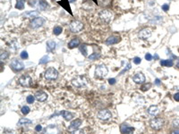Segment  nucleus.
Wrapping results in <instances>:
<instances>
[{"label":"nucleus","mask_w":179,"mask_h":134,"mask_svg":"<svg viewBox=\"0 0 179 134\" xmlns=\"http://www.w3.org/2000/svg\"><path fill=\"white\" fill-rule=\"evenodd\" d=\"M30 6H32L33 8L40 11H44L48 8V4L44 0H31L30 1Z\"/></svg>","instance_id":"nucleus-1"},{"label":"nucleus","mask_w":179,"mask_h":134,"mask_svg":"<svg viewBox=\"0 0 179 134\" xmlns=\"http://www.w3.org/2000/svg\"><path fill=\"white\" fill-rule=\"evenodd\" d=\"M108 70L104 64H99L96 66L95 69V77L96 78H104L108 75Z\"/></svg>","instance_id":"nucleus-2"},{"label":"nucleus","mask_w":179,"mask_h":134,"mask_svg":"<svg viewBox=\"0 0 179 134\" xmlns=\"http://www.w3.org/2000/svg\"><path fill=\"white\" fill-rule=\"evenodd\" d=\"M88 83V80L85 76H77L72 80V85L76 88H82Z\"/></svg>","instance_id":"nucleus-3"},{"label":"nucleus","mask_w":179,"mask_h":134,"mask_svg":"<svg viewBox=\"0 0 179 134\" xmlns=\"http://www.w3.org/2000/svg\"><path fill=\"white\" fill-rule=\"evenodd\" d=\"M99 18L101 19V21L104 22H110L114 18V15H113V13L109 10H103L99 13Z\"/></svg>","instance_id":"nucleus-4"},{"label":"nucleus","mask_w":179,"mask_h":134,"mask_svg":"<svg viewBox=\"0 0 179 134\" xmlns=\"http://www.w3.org/2000/svg\"><path fill=\"white\" fill-rule=\"evenodd\" d=\"M44 76L47 80L52 81L56 80L58 77V72L54 68V67H49L48 69H47V71L44 73Z\"/></svg>","instance_id":"nucleus-5"},{"label":"nucleus","mask_w":179,"mask_h":134,"mask_svg":"<svg viewBox=\"0 0 179 134\" xmlns=\"http://www.w3.org/2000/svg\"><path fill=\"white\" fill-rule=\"evenodd\" d=\"M82 28H83V24H82V22H80V21L74 20L70 22V30H71L72 32L78 33L82 31Z\"/></svg>","instance_id":"nucleus-6"},{"label":"nucleus","mask_w":179,"mask_h":134,"mask_svg":"<svg viewBox=\"0 0 179 134\" xmlns=\"http://www.w3.org/2000/svg\"><path fill=\"white\" fill-rule=\"evenodd\" d=\"M19 84L22 87H31L32 84V79L30 75H22L18 80Z\"/></svg>","instance_id":"nucleus-7"},{"label":"nucleus","mask_w":179,"mask_h":134,"mask_svg":"<svg viewBox=\"0 0 179 134\" xmlns=\"http://www.w3.org/2000/svg\"><path fill=\"white\" fill-rule=\"evenodd\" d=\"M150 127L154 130H160L162 128L163 124H164V120L161 119V118H154L150 121Z\"/></svg>","instance_id":"nucleus-8"},{"label":"nucleus","mask_w":179,"mask_h":134,"mask_svg":"<svg viewBox=\"0 0 179 134\" xmlns=\"http://www.w3.org/2000/svg\"><path fill=\"white\" fill-rule=\"evenodd\" d=\"M97 116L99 119L103 120V121H107V120L110 119L112 117V114L108 109H103V110H100L98 112Z\"/></svg>","instance_id":"nucleus-9"},{"label":"nucleus","mask_w":179,"mask_h":134,"mask_svg":"<svg viewBox=\"0 0 179 134\" xmlns=\"http://www.w3.org/2000/svg\"><path fill=\"white\" fill-rule=\"evenodd\" d=\"M10 67H11L12 69L15 72H20L22 71V69L24 68V65L20 60L18 59H14L13 61L11 62L10 63Z\"/></svg>","instance_id":"nucleus-10"},{"label":"nucleus","mask_w":179,"mask_h":134,"mask_svg":"<svg viewBox=\"0 0 179 134\" xmlns=\"http://www.w3.org/2000/svg\"><path fill=\"white\" fill-rule=\"evenodd\" d=\"M151 36V29L150 28H144L138 34V37H139L141 39H147L150 37Z\"/></svg>","instance_id":"nucleus-11"},{"label":"nucleus","mask_w":179,"mask_h":134,"mask_svg":"<svg viewBox=\"0 0 179 134\" xmlns=\"http://www.w3.org/2000/svg\"><path fill=\"white\" fill-rule=\"evenodd\" d=\"M120 131L122 134H133V131H134V128L129 126L126 123H123L120 126Z\"/></svg>","instance_id":"nucleus-12"},{"label":"nucleus","mask_w":179,"mask_h":134,"mask_svg":"<svg viewBox=\"0 0 179 134\" xmlns=\"http://www.w3.org/2000/svg\"><path fill=\"white\" fill-rule=\"evenodd\" d=\"M82 121L81 119H75L73 120V122L71 123V124L69 125V127H68V130L69 131H74V130H76L77 129L79 128V127L82 125Z\"/></svg>","instance_id":"nucleus-13"},{"label":"nucleus","mask_w":179,"mask_h":134,"mask_svg":"<svg viewBox=\"0 0 179 134\" xmlns=\"http://www.w3.org/2000/svg\"><path fill=\"white\" fill-rule=\"evenodd\" d=\"M133 81L136 84H143L145 82V81H146V79H145V76L143 73H138L133 77Z\"/></svg>","instance_id":"nucleus-14"},{"label":"nucleus","mask_w":179,"mask_h":134,"mask_svg":"<svg viewBox=\"0 0 179 134\" xmlns=\"http://www.w3.org/2000/svg\"><path fill=\"white\" fill-rule=\"evenodd\" d=\"M58 133V128L57 125H48L44 130V134H57Z\"/></svg>","instance_id":"nucleus-15"},{"label":"nucleus","mask_w":179,"mask_h":134,"mask_svg":"<svg viewBox=\"0 0 179 134\" xmlns=\"http://www.w3.org/2000/svg\"><path fill=\"white\" fill-rule=\"evenodd\" d=\"M44 23V20L41 17H37V18L33 19L31 22V27L32 29H37V28L42 26V24Z\"/></svg>","instance_id":"nucleus-16"},{"label":"nucleus","mask_w":179,"mask_h":134,"mask_svg":"<svg viewBox=\"0 0 179 134\" xmlns=\"http://www.w3.org/2000/svg\"><path fill=\"white\" fill-rule=\"evenodd\" d=\"M35 98L40 102H44L48 98V95H47V93L44 92V91H38L35 94Z\"/></svg>","instance_id":"nucleus-17"},{"label":"nucleus","mask_w":179,"mask_h":134,"mask_svg":"<svg viewBox=\"0 0 179 134\" xmlns=\"http://www.w3.org/2000/svg\"><path fill=\"white\" fill-rule=\"evenodd\" d=\"M120 40H121V38H119V37H117V36H111V37H109V38H107L106 44H107V45H108V46L114 45V44L118 43Z\"/></svg>","instance_id":"nucleus-18"},{"label":"nucleus","mask_w":179,"mask_h":134,"mask_svg":"<svg viewBox=\"0 0 179 134\" xmlns=\"http://www.w3.org/2000/svg\"><path fill=\"white\" fill-rule=\"evenodd\" d=\"M58 4L60 5L62 7H64L65 9H66V11H67L70 15H73V13H72V11H71V8H70L69 1H68V0H61V1L58 2Z\"/></svg>","instance_id":"nucleus-19"},{"label":"nucleus","mask_w":179,"mask_h":134,"mask_svg":"<svg viewBox=\"0 0 179 134\" xmlns=\"http://www.w3.org/2000/svg\"><path fill=\"white\" fill-rule=\"evenodd\" d=\"M80 44H81L80 39L77 38H73L69 43H68V47H69V48H74V47H79Z\"/></svg>","instance_id":"nucleus-20"},{"label":"nucleus","mask_w":179,"mask_h":134,"mask_svg":"<svg viewBox=\"0 0 179 134\" xmlns=\"http://www.w3.org/2000/svg\"><path fill=\"white\" fill-rule=\"evenodd\" d=\"M24 17H26V18H37V17L39 16V12L37 11H30V12H26L25 14L23 15Z\"/></svg>","instance_id":"nucleus-21"},{"label":"nucleus","mask_w":179,"mask_h":134,"mask_svg":"<svg viewBox=\"0 0 179 134\" xmlns=\"http://www.w3.org/2000/svg\"><path fill=\"white\" fill-rule=\"evenodd\" d=\"M60 114H62V116L66 121H70L73 118V114L68 111H62V112H60Z\"/></svg>","instance_id":"nucleus-22"},{"label":"nucleus","mask_w":179,"mask_h":134,"mask_svg":"<svg viewBox=\"0 0 179 134\" xmlns=\"http://www.w3.org/2000/svg\"><path fill=\"white\" fill-rule=\"evenodd\" d=\"M158 112H159V107L157 105H151L148 109V113L150 115H156L158 114Z\"/></svg>","instance_id":"nucleus-23"},{"label":"nucleus","mask_w":179,"mask_h":134,"mask_svg":"<svg viewBox=\"0 0 179 134\" xmlns=\"http://www.w3.org/2000/svg\"><path fill=\"white\" fill-rule=\"evenodd\" d=\"M160 64L162 66H167V67H172L174 65V63L171 59L168 60H160Z\"/></svg>","instance_id":"nucleus-24"},{"label":"nucleus","mask_w":179,"mask_h":134,"mask_svg":"<svg viewBox=\"0 0 179 134\" xmlns=\"http://www.w3.org/2000/svg\"><path fill=\"white\" fill-rule=\"evenodd\" d=\"M47 48L48 51H52L56 48V42L54 40H48L47 42Z\"/></svg>","instance_id":"nucleus-25"},{"label":"nucleus","mask_w":179,"mask_h":134,"mask_svg":"<svg viewBox=\"0 0 179 134\" xmlns=\"http://www.w3.org/2000/svg\"><path fill=\"white\" fill-rule=\"evenodd\" d=\"M32 123V121H31V120L27 119V118H21L20 120H19L18 123L17 124L18 125H26V124H31V123Z\"/></svg>","instance_id":"nucleus-26"},{"label":"nucleus","mask_w":179,"mask_h":134,"mask_svg":"<svg viewBox=\"0 0 179 134\" xmlns=\"http://www.w3.org/2000/svg\"><path fill=\"white\" fill-rule=\"evenodd\" d=\"M99 57H100V54H99V53H93V54L90 55V56H88V58H89L90 60H92V61L99 59Z\"/></svg>","instance_id":"nucleus-27"},{"label":"nucleus","mask_w":179,"mask_h":134,"mask_svg":"<svg viewBox=\"0 0 179 134\" xmlns=\"http://www.w3.org/2000/svg\"><path fill=\"white\" fill-rule=\"evenodd\" d=\"M62 31H63V29L61 26H56V27H54V29H53V33H54V35L58 36L59 34H61Z\"/></svg>","instance_id":"nucleus-28"},{"label":"nucleus","mask_w":179,"mask_h":134,"mask_svg":"<svg viewBox=\"0 0 179 134\" xmlns=\"http://www.w3.org/2000/svg\"><path fill=\"white\" fill-rule=\"evenodd\" d=\"M151 86H152V84L150 83V82H148V83H144L141 87V90L142 91H147V90H149L150 88H151Z\"/></svg>","instance_id":"nucleus-29"},{"label":"nucleus","mask_w":179,"mask_h":134,"mask_svg":"<svg viewBox=\"0 0 179 134\" xmlns=\"http://www.w3.org/2000/svg\"><path fill=\"white\" fill-rule=\"evenodd\" d=\"M80 51L82 52V54L84 56H88V55H87V46L86 45H81V47H80Z\"/></svg>","instance_id":"nucleus-30"},{"label":"nucleus","mask_w":179,"mask_h":134,"mask_svg":"<svg viewBox=\"0 0 179 134\" xmlns=\"http://www.w3.org/2000/svg\"><path fill=\"white\" fill-rule=\"evenodd\" d=\"M15 8H17V9H20V10H22L24 8V3L23 1H22V0H18L16 3V5H15Z\"/></svg>","instance_id":"nucleus-31"},{"label":"nucleus","mask_w":179,"mask_h":134,"mask_svg":"<svg viewBox=\"0 0 179 134\" xmlns=\"http://www.w3.org/2000/svg\"><path fill=\"white\" fill-rule=\"evenodd\" d=\"M48 60H49V56H44L43 57H42L41 59L40 60V62H39V63H40V64H44V63H48Z\"/></svg>","instance_id":"nucleus-32"},{"label":"nucleus","mask_w":179,"mask_h":134,"mask_svg":"<svg viewBox=\"0 0 179 134\" xmlns=\"http://www.w3.org/2000/svg\"><path fill=\"white\" fill-rule=\"evenodd\" d=\"M30 110H31V109H30V107L27 106V105H24V106L22 107V114H24V115L29 114Z\"/></svg>","instance_id":"nucleus-33"},{"label":"nucleus","mask_w":179,"mask_h":134,"mask_svg":"<svg viewBox=\"0 0 179 134\" xmlns=\"http://www.w3.org/2000/svg\"><path fill=\"white\" fill-rule=\"evenodd\" d=\"M34 99H35V96H32V95H29L26 98V101H27L28 104H32L34 102Z\"/></svg>","instance_id":"nucleus-34"},{"label":"nucleus","mask_w":179,"mask_h":134,"mask_svg":"<svg viewBox=\"0 0 179 134\" xmlns=\"http://www.w3.org/2000/svg\"><path fill=\"white\" fill-rule=\"evenodd\" d=\"M0 57H1V60H6V58L8 57V53L7 52H6V51H2V52H1V56H0Z\"/></svg>","instance_id":"nucleus-35"},{"label":"nucleus","mask_w":179,"mask_h":134,"mask_svg":"<svg viewBox=\"0 0 179 134\" xmlns=\"http://www.w3.org/2000/svg\"><path fill=\"white\" fill-rule=\"evenodd\" d=\"M21 58L22 59H27L28 58V53H27V51H22V53H21Z\"/></svg>","instance_id":"nucleus-36"},{"label":"nucleus","mask_w":179,"mask_h":134,"mask_svg":"<svg viewBox=\"0 0 179 134\" xmlns=\"http://www.w3.org/2000/svg\"><path fill=\"white\" fill-rule=\"evenodd\" d=\"M141 62H142V59L140 57H137V56H136V57L133 58V63H135V64H140Z\"/></svg>","instance_id":"nucleus-37"},{"label":"nucleus","mask_w":179,"mask_h":134,"mask_svg":"<svg viewBox=\"0 0 179 134\" xmlns=\"http://www.w3.org/2000/svg\"><path fill=\"white\" fill-rule=\"evenodd\" d=\"M145 59H146L147 61H151V60H152V56L150 54V53H147V54L145 55Z\"/></svg>","instance_id":"nucleus-38"},{"label":"nucleus","mask_w":179,"mask_h":134,"mask_svg":"<svg viewBox=\"0 0 179 134\" xmlns=\"http://www.w3.org/2000/svg\"><path fill=\"white\" fill-rule=\"evenodd\" d=\"M168 9H169V6H168V4H164L162 6V10L164 12H168Z\"/></svg>","instance_id":"nucleus-39"},{"label":"nucleus","mask_w":179,"mask_h":134,"mask_svg":"<svg viewBox=\"0 0 179 134\" xmlns=\"http://www.w3.org/2000/svg\"><path fill=\"white\" fill-rule=\"evenodd\" d=\"M116 82H117V81H116V79H114V78H111L108 80V83H109L110 85H115Z\"/></svg>","instance_id":"nucleus-40"},{"label":"nucleus","mask_w":179,"mask_h":134,"mask_svg":"<svg viewBox=\"0 0 179 134\" xmlns=\"http://www.w3.org/2000/svg\"><path fill=\"white\" fill-rule=\"evenodd\" d=\"M173 126L175 127V128H179V120H175L173 123Z\"/></svg>","instance_id":"nucleus-41"},{"label":"nucleus","mask_w":179,"mask_h":134,"mask_svg":"<svg viewBox=\"0 0 179 134\" xmlns=\"http://www.w3.org/2000/svg\"><path fill=\"white\" fill-rule=\"evenodd\" d=\"M41 130H42V126L41 125H37L36 127H35V130H36V131H38V132H40V131H41Z\"/></svg>","instance_id":"nucleus-42"},{"label":"nucleus","mask_w":179,"mask_h":134,"mask_svg":"<svg viewBox=\"0 0 179 134\" xmlns=\"http://www.w3.org/2000/svg\"><path fill=\"white\" fill-rule=\"evenodd\" d=\"M73 134H84V132L82 130H76L73 132Z\"/></svg>","instance_id":"nucleus-43"},{"label":"nucleus","mask_w":179,"mask_h":134,"mask_svg":"<svg viewBox=\"0 0 179 134\" xmlns=\"http://www.w3.org/2000/svg\"><path fill=\"white\" fill-rule=\"evenodd\" d=\"M174 99H175V101L179 102V92L175 93V94L174 95Z\"/></svg>","instance_id":"nucleus-44"},{"label":"nucleus","mask_w":179,"mask_h":134,"mask_svg":"<svg viewBox=\"0 0 179 134\" xmlns=\"http://www.w3.org/2000/svg\"><path fill=\"white\" fill-rule=\"evenodd\" d=\"M171 134H179V130H175L171 132Z\"/></svg>","instance_id":"nucleus-45"},{"label":"nucleus","mask_w":179,"mask_h":134,"mask_svg":"<svg viewBox=\"0 0 179 134\" xmlns=\"http://www.w3.org/2000/svg\"><path fill=\"white\" fill-rule=\"evenodd\" d=\"M155 83H156V85H159V84H160V81H159V79H156Z\"/></svg>","instance_id":"nucleus-46"},{"label":"nucleus","mask_w":179,"mask_h":134,"mask_svg":"<svg viewBox=\"0 0 179 134\" xmlns=\"http://www.w3.org/2000/svg\"><path fill=\"white\" fill-rule=\"evenodd\" d=\"M176 66L179 67V57L177 58V61H176Z\"/></svg>","instance_id":"nucleus-47"},{"label":"nucleus","mask_w":179,"mask_h":134,"mask_svg":"<svg viewBox=\"0 0 179 134\" xmlns=\"http://www.w3.org/2000/svg\"><path fill=\"white\" fill-rule=\"evenodd\" d=\"M154 58H155V59H159V56H158V55H155V56H154Z\"/></svg>","instance_id":"nucleus-48"},{"label":"nucleus","mask_w":179,"mask_h":134,"mask_svg":"<svg viewBox=\"0 0 179 134\" xmlns=\"http://www.w3.org/2000/svg\"><path fill=\"white\" fill-rule=\"evenodd\" d=\"M69 1H70V2H71V3H72V2H74L75 0H69Z\"/></svg>","instance_id":"nucleus-49"},{"label":"nucleus","mask_w":179,"mask_h":134,"mask_svg":"<svg viewBox=\"0 0 179 134\" xmlns=\"http://www.w3.org/2000/svg\"><path fill=\"white\" fill-rule=\"evenodd\" d=\"M94 1V3H95V4H97V0H93Z\"/></svg>","instance_id":"nucleus-50"}]
</instances>
